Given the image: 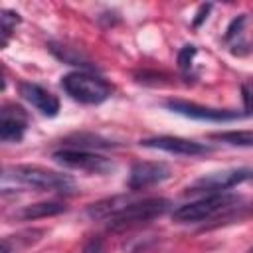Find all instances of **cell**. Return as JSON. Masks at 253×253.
I'll use <instances>...</instances> for the list:
<instances>
[{"label":"cell","mask_w":253,"mask_h":253,"mask_svg":"<svg viewBox=\"0 0 253 253\" xmlns=\"http://www.w3.org/2000/svg\"><path fill=\"white\" fill-rule=\"evenodd\" d=\"M4 178H10L14 182H20L24 186L43 190V192H65L71 194L75 188V182L67 174H59L36 164H18L4 168Z\"/></svg>","instance_id":"cell-1"},{"label":"cell","mask_w":253,"mask_h":253,"mask_svg":"<svg viewBox=\"0 0 253 253\" xmlns=\"http://www.w3.org/2000/svg\"><path fill=\"white\" fill-rule=\"evenodd\" d=\"M61 87L73 101H79L83 105H99L113 93V87L103 77L89 71H71L63 75Z\"/></svg>","instance_id":"cell-2"},{"label":"cell","mask_w":253,"mask_h":253,"mask_svg":"<svg viewBox=\"0 0 253 253\" xmlns=\"http://www.w3.org/2000/svg\"><path fill=\"white\" fill-rule=\"evenodd\" d=\"M168 208H170V202L164 200V198H146V200H140V202L130 200L119 213H115L111 219H107L109 221L107 227L111 231H121V229L150 221V219L162 215Z\"/></svg>","instance_id":"cell-3"},{"label":"cell","mask_w":253,"mask_h":253,"mask_svg":"<svg viewBox=\"0 0 253 253\" xmlns=\"http://www.w3.org/2000/svg\"><path fill=\"white\" fill-rule=\"evenodd\" d=\"M233 204H237V198L231 196V194H223V192L208 194V196H204L196 202H190V204H184V206L176 208L172 217L178 223H196V221H204V219L213 217L215 213H219L221 210L231 208Z\"/></svg>","instance_id":"cell-4"},{"label":"cell","mask_w":253,"mask_h":253,"mask_svg":"<svg viewBox=\"0 0 253 253\" xmlns=\"http://www.w3.org/2000/svg\"><path fill=\"white\" fill-rule=\"evenodd\" d=\"M51 158L65 168H73V170H81V172H89V174H111L117 168L111 158L101 156L91 150H79V148L55 150Z\"/></svg>","instance_id":"cell-5"},{"label":"cell","mask_w":253,"mask_h":253,"mask_svg":"<svg viewBox=\"0 0 253 253\" xmlns=\"http://www.w3.org/2000/svg\"><path fill=\"white\" fill-rule=\"evenodd\" d=\"M251 178H253V170H249V168H231V170L211 172V174L198 178L194 184H190L188 192L190 194H200V192L219 194V192H225L245 180H251Z\"/></svg>","instance_id":"cell-6"},{"label":"cell","mask_w":253,"mask_h":253,"mask_svg":"<svg viewBox=\"0 0 253 253\" xmlns=\"http://www.w3.org/2000/svg\"><path fill=\"white\" fill-rule=\"evenodd\" d=\"M166 109H170L172 113H178L182 117L188 119H196V121H211V123H225V121H235L245 117V113H237V111H229V109H213V107H204L198 103H190V101H182V99H168Z\"/></svg>","instance_id":"cell-7"},{"label":"cell","mask_w":253,"mask_h":253,"mask_svg":"<svg viewBox=\"0 0 253 253\" xmlns=\"http://www.w3.org/2000/svg\"><path fill=\"white\" fill-rule=\"evenodd\" d=\"M170 174V166L164 162H134L128 174V188L138 192L168 180Z\"/></svg>","instance_id":"cell-8"},{"label":"cell","mask_w":253,"mask_h":253,"mask_svg":"<svg viewBox=\"0 0 253 253\" xmlns=\"http://www.w3.org/2000/svg\"><path fill=\"white\" fill-rule=\"evenodd\" d=\"M140 146L146 148H156V150H164L170 154H180V156H198V154H206L211 148L190 140V138H182V136H152V138H144L140 140Z\"/></svg>","instance_id":"cell-9"},{"label":"cell","mask_w":253,"mask_h":253,"mask_svg":"<svg viewBox=\"0 0 253 253\" xmlns=\"http://www.w3.org/2000/svg\"><path fill=\"white\" fill-rule=\"evenodd\" d=\"M28 128V115L22 107L4 105L0 111V138L4 142H20Z\"/></svg>","instance_id":"cell-10"},{"label":"cell","mask_w":253,"mask_h":253,"mask_svg":"<svg viewBox=\"0 0 253 253\" xmlns=\"http://www.w3.org/2000/svg\"><path fill=\"white\" fill-rule=\"evenodd\" d=\"M18 91L22 95V99H26L32 107H36L42 115L45 117H55L59 113V99L49 93L47 89L36 85V83H20L18 85Z\"/></svg>","instance_id":"cell-11"},{"label":"cell","mask_w":253,"mask_h":253,"mask_svg":"<svg viewBox=\"0 0 253 253\" xmlns=\"http://www.w3.org/2000/svg\"><path fill=\"white\" fill-rule=\"evenodd\" d=\"M65 204L61 202H40V204H32L26 206L18 215L22 219H42V217H49V215H57L61 211H65Z\"/></svg>","instance_id":"cell-12"},{"label":"cell","mask_w":253,"mask_h":253,"mask_svg":"<svg viewBox=\"0 0 253 253\" xmlns=\"http://www.w3.org/2000/svg\"><path fill=\"white\" fill-rule=\"evenodd\" d=\"M49 51H51L57 59H61L63 63H69V65H81V67H91V61H89L83 53H79L77 49H73V47L61 45V43H49Z\"/></svg>","instance_id":"cell-13"},{"label":"cell","mask_w":253,"mask_h":253,"mask_svg":"<svg viewBox=\"0 0 253 253\" xmlns=\"http://www.w3.org/2000/svg\"><path fill=\"white\" fill-rule=\"evenodd\" d=\"M213 140H221L231 146H253V130H227V132H213L210 134Z\"/></svg>","instance_id":"cell-14"},{"label":"cell","mask_w":253,"mask_h":253,"mask_svg":"<svg viewBox=\"0 0 253 253\" xmlns=\"http://www.w3.org/2000/svg\"><path fill=\"white\" fill-rule=\"evenodd\" d=\"M20 14L18 12H12V10H2L0 14V30H2V45L8 43L12 32L16 30V26L20 24Z\"/></svg>","instance_id":"cell-15"},{"label":"cell","mask_w":253,"mask_h":253,"mask_svg":"<svg viewBox=\"0 0 253 253\" xmlns=\"http://www.w3.org/2000/svg\"><path fill=\"white\" fill-rule=\"evenodd\" d=\"M196 53H198L196 45H184V47L178 51V67H180L182 71H188V69L192 67V61H194Z\"/></svg>","instance_id":"cell-16"},{"label":"cell","mask_w":253,"mask_h":253,"mask_svg":"<svg viewBox=\"0 0 253 253\" xmlns=\"http://www.w3.org/2000/svg\"><path fill=\"white\" fill-rule=\"evenodd\" d=\"M241 99H243L245 117L253 115V83H243L241 85Z\"/></svg>","instance_id":"cell-17"},{"label":"cell","mask_w":253,"mask_h":253,"mask_svg":"<svg viewBox=\"0 0 253 253\" xmlns=\"http://www.w3.org/2000/svg\"><path fill=\"white\" fill-rule=\"evenodd\" d=\"M243 24H245V14L237 16V18L229 24V28H227V32H225V40H227V42H231L233 38H239V36H241V32H243Z\"/></svg>","instance_id":"cell-18"},{"label":"cell","mask_w":253,"mask_h":253,"mask_svg":"<svg viewBox=\"0 0 253 253\" xmlns=\"http://www.w3.org/2000/svg\"><path fill=\"white\" fill-rule=\"evenodd\" d=\"M83 253H105V249H103V243H101V239H91V241H89V243L85 245Z\"/></svg>","instance_id":"cell-19"},{"label":"cell","mask_w":253,"mask_h":253,"mask_svg":"<svg viewBox=\"0 0 253 253\" xmlns=\"http://www.w3.org/2000/svg\"><path fill=\"white\" fill-rule=\"evenodd\" d=\"M210 8H211L210 4H204V6H200V12L196 14L198 18L194 20V28H198V26H200V24H202V22L208 18V12H210Z\"/></svg>","instance_id":"cell-20"},{"label":"cell","mask_w":253,"mask_h":253,"mask_svg":"<svg viewBox=\"0 0 253 253\" xmlns=\"http://www.w3.org/2000/svg\"><path fill=\"white\" fill-rule=\"evenodd\" d=\"M249 253H253V249H251V251H249Z\"/></svg>","instance_id":"cell-21"},{"label":"cell","mask_w":253,"mask_h":253,"mask_svg":"<svg viewBox=\"0 0 253 253\" xmlns=\"http://www.w3.org/2000/svg\"><path fill=\"white\" fill-rule=\"evenodd\" d=\"M251 180H253V178H251Z\"/></svg>","instance_id":"cell-22"}]
</instances>
